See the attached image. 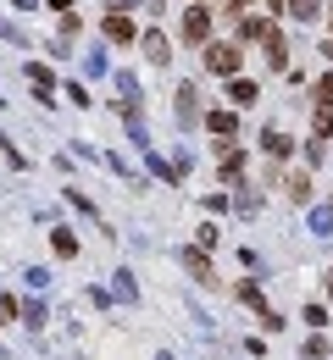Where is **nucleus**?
Returning a JSON list of instances; mask_svg holds the SVG:
<instances>
[{
    "label": "nucleus",
    "mask_w": 333,
    "mask_h": 360,
    "mask_svg": "<svg viewBox=\"0 0 333 360\" xmlns=\"http://www.w3.org/2000/svg\"><path fill=\"white\" fill-rule=\"evenodd\" d=\"M228 100H234V105H256V100H261V89H256L250 78H234V84H228Z\"/></svg>",
    "instance_id": "nucleus-10"
},
{
    "label": "nucleus",
    "mask_w": 333,
    "mask_h": 360,
    "mask_svg": "<svg viewBox=\"0 0 333 360\" xmlns=\"http://www.w3.org/2000/svg\"><path fill=\"white\" fill-rule=\"evenodd\" d=\"M267 6H272V11H284V0H267Z\"/></svg>",
    "instance_id": "nucleus-25"
},
{
    "label": "nucleus",
    "mask_w": 333,
    "mask_h": 360,
    "mask_svg": "<svg viewBox=\"0 0 333 360\" xmlns=\"http://www.w3.org/2000/svg\"><path fill=\"white\" fill-rule=\"evenodd\" d=\"M317 11H322V0H289V17H294V22H311Z\"/></svg>",
    "instance_id": "nucleus-13"
},
{
    "label": "nucleus",
    "mask_w": 333,
    "mask_h": 360,
    "mask_svg": "<svg viewBox=\"0 0 333 360\" xmlns=\"http://www.w3.org/2000/svg\"><path fill=\"white\" fill-rule=\"evenodd\" d=\"M311 100H317V105H333V72L317 84V89H311Z\"/></svg>",
    "instance_id": "nucleus-21"
},
{
    "label": "nucleus",
    "mask_w": 333,
    "mask_h": 360,
    "mask_svg": "<svg viewBox=\"0 0 333 360\" xmlns=\"http://www.w3.org/2000/svg\"><path fill=\"white\" fill-rule=\"evenodd\" d=\"M139 45H144V56H150V61H156V67H167V61H172V39H167V34H156V28H150V34H144Z\"/></svg>",
    "instance_id": "nucleus-3"
},
{
    "label": "nucleus",
    "mask_w": 333,
    "mask_h": 360,
    "mask_svg": "<svg viewBox=\"0 0 333 360\" xmlns=\"http://www.w3.org/2000/svg\"><path fill=\"white\" fill-rule=\"evenodd\" d=\"M289 200H294V205L311 200V172H294V178H289Z\"/></svg>",
    "instance_id": "nucleus-12"
},
{
    "label": "nucleus",
    "mask_w": 333,
    "mask_h": 360,
    "mask_svg": "<svg viewBox=\"0 0 333 360\" xmlns=\"http://www.w3.org/2000/svg\"><path fill=\"white\" fill-rule=\"evenodd\" d=\"M222 150V183H239V172H244V150H234V144H217Z\"/></svg>",
    "instance_id": "nucleus-6"
},
{
    "label": "nucleus",
    "mask_w": 333,
    "mask_h": 360,
    "mask_svg": "<svg viewBox=\"0 0 333 360\" xmlns=\"http://www.w3.org/2000/svg\"><path fill=\"white\" fill-rule=\"evenodd\" d=\"M328 22H333V11H328Z\"/></svg>",
    "instance_id": "nucleus-27"
},
{
    "label": "nucleus",
    "mask_w": 333,
    "mask_h": 360,
    "mask_svg": "<svg viewBox=\"0 0 333 360\" xmlns=\"http://www.w3.org/2000/svg\"><path fill=\"white\" fill-rule=\"evenodd\" d=\"M261 45H267V67H272V72H289V45H284V34L272 28Z\"/></svg>",
    "instance_id": "nucleus-4"
},
{
    "label": "nucleus",
    "mask_w": 333,
    "mask_h": 360,
    "mask_svg": "<svg viewBox=\"0 0 333 360\" xmlns=\"http://www.w3.org/2000/svg\"><path fill=\"white\" fill-rule=\"evenodd\" d=\"M23 311V305H17V300H11V294H0V321H11V316Z\"/></svg>",
    "instance_id": "nucleus-22"
},
{
    "label": "nucleus",
    "mask_w": 333,
    "mask_h": 360,
    "mask_svg": "<svg viewBox=\"0 0 333 360\" xmlns=\"http://www.w3.org/2000/svg\"><path fill=\"white\" fill-rule=\"evenodd\" d=\"M106 39H117V45H128V39H134V22H128L122 11H111V17H106Z\"/></svg>",
    "instance_id": "nucleus-8"
},
{
    "label": "nucleus",
    "mask_w": 333,
    "mask_h": 360,
    "mask_svg": "<svg viewBox=\"0 0 333 360\" xmlns=\"http://www.w3.org/2000/svg\"><path fill=\"white\" fill-rule=\"evenodd\" d=\"M300 360H328V338H322V333L306 338V355H300Z\"/></svg>",
    "instance_id": "nucleus-18"
},
{
    "label": "nucleus",
    "mask_w": 333,
    "mask_h": 360,
    "mask_svg": "<svg viewBox=\"0 0 333 360\" xmlns=\"http://www.w3.org/2000/svg\"><path fill=\"white\" fill-rule=\"evenodd\" d=\"M322 56H328V61H333V39H328V45H322Z\"/></svg>",
    "instance_id": "nucleus-24"
},
{
    "label": "nucleus",
    "mask_w": 333,
    "mask_h": 360,
    "mask_svg": "<svg viewBox=\"0 0 333 360\" xmlns=\"http://www.w3.org/2000/svg\"><path fill=\"white\" fill-rule=\"evenodd\" d=\"M17 316H23V327H45V305H39V300H28Z\"/></svg>",
    "instance_id": "nucleus-17"
},
{
    "label": "nucleus",
    "mask_w": 333,
    "mask_h": 360,
    "mask_svg": "<svg viewBox=\"0 0 333 360\" xmlns=\"http://www.w3.org/2000/svg\"><path fill=\"white\" fill-rule=\"evenodd\" d=\"M239 56H244L239 45H222V39H211V45H206V67H211L217 78H234V72H239Z\"/></svg>",
    "instance_id": "nucleus-1"
},
{
    "label": "nucleus",
    "mask_w": 333,
    "mask_h": 360,
    "mask_svg": "<svg viewBox=\"0 0 333 360\" xmlns=\"http://www.w3.org/2000/svg\"><path fill=\"white\" fill-rule=\"evenodd\" d=\"M117 294H122V300H139V288H134V271H117Z\"/></svg>",
    "instance_id": "nucleus-20"
},
{
    "label": "nucleus",
    "mask_w": 333,
    "mask_h": 360,
    "mask_svg": "<svg viewBox=\"0 0 333 360\" xmlns=\"http://www.w3.org/2000/svg\"><path fill=\"white\" fill-rule=\"evenodd\" d=\"M261 150H267V155H272V161H284L289 150H294V139H289V134H278V128H272V134L261 139Z\"/></svg>",
    "instance_id": "nucleus-11"
},
{
    "label": "nucleus",
    "mask_w": 333,
    "mask_h": 360,
    "mask_svg": "<svg viewBox=\"0 0 333 360\" xmlns=\"http://www.w3.org/2000/svg\"><path fill=\"white\" fill-rule=\"evenodd\" d=\"M184 39H189V45H211V11H206V6H189V11H184Z\"/></svg>",
    "instance_id": "nucleus-2"
},
{
    "label": "nucleus",
    "mask_w": 333,
    "mask_h": 360,
    "mask_svg": "<svg viewBox=\"0 0 333 360\" xmlns=\"http://www.w3.org/2000/svg\"><path fill=\"white\" fill-rule=\"evenodd\" d=\"M50 244H56V255H78V238H73L67 227H56V233H50Z\"/></svg>",
    "instance_id": "nucleus-15"
},
{
    "label": "nucleus",
    "mask_w": 333,
    "mask_h": 360,
    "mask_svg": "<svg viewBox=\"0 0 333 360\" xmlns=\"http://www.w3.org/2000/svg\"><path fill=\"white\" fill-rule=\"evenodd\" d=\"M311 233H317V238H328V233H333V211H317V217H311Z\"/></svg>",
    "instance_id": "nucleus-19"
},
{
    "label": "nucleus",
    "mask_w": 333,
    "mask_h": 360,
    "mask_svg": "<svg viewBox=\"0 0 333 360\" xmlns=\"http://www.w3.org/2000/svg\"><path fill=\"white\" fill-rule=\"evenodd\" d=\"M328 300H333V277H328Z\"/></svg>",
    "instance_id": "nucleus-26"
},
{
    "label": "nucleus",
    "mask_w": 333,
    "mask_h": 360,
    "mask_svg": "<svg viewBox=\"0 0 333 360\" xmlns=\"http://www.w3.org/2000/svg\"><path fill=\"white\" fill-rule=\"evenodd\" d=\"M272 34V22L267 17H239V45H250V39H267Z\"/></svg>",
    "instance_id": "nucleus-5"
},
{
    "label": "nucleus",
    "mask_w": 333,
    "mask_h": 360,
    "mask_svg": "<svg viewBox=\"0 0 333 360\" xmlns=\"http://www.w3.org/2000/svg\"><path fill=\"white\" fill-rule=\"evenodd\" d=\"M228 11H250V0H228Z\"/></svg>",
    "instance_id": "nucleus-23"
},
{
    "label": "nucleus",
    "mask_w": 333,
    "mask_h": 360,
    "mask_svg": "<svg viewBox=\"0 0 333 360\" xmlns=\"http://www.w3.org/2000/svg\"><path fill=\"white\" fill-rule=\"evenodd\" d=\"M311 134H317V139H328V134H333V105H317V117H311Z\"/></svg>",
    "instance_id": "nucleus-14"
},
{
    "label": "nucleus",
    "mask_w": 333,
    "mask_h": 360,
    "mask_svg": "<svg viewBox=\"0 0 333 360\" xmlns=\"http://www.w3.org/2000/svg\"><path fill=\"white\" fill-rule=\"evenodd\" d=\"M200 94H194V84H184L178 89V122H200V105H194Z\"/></svg>",
    "instance_id": "nucleus-9"
},
{
    "label": "nucleus",
    "mask_w": 333,
    "mask_h": 360,
    "mask_svg": "<svg viewBox=\"0 0 333 360\" xmlns=\"http://www.w3.org/2000/svg\"><path fill=\"white\" fill-rule=\"evenodd\" d=\"M178 261H184L200 283H211V261H206V250H178Z\"/></svg>",
    "instance_id": "nucleus-7"
},
{
    "label": "nucleus",
    "mask_w": 333,
    "mask_h": 360,
    "mask_svg": "<svg viewBox=\"0 0 333 360\" xmlns=\"http://www.w3.org/2000/svg\"><path fill=\"white\" fill-rule=\"evenodd\" d=\"M206 128H211V134H234V111H211V117H206Z\"/></svg>",
    "instance_id": "nucleus-16"
}]
</instances>
